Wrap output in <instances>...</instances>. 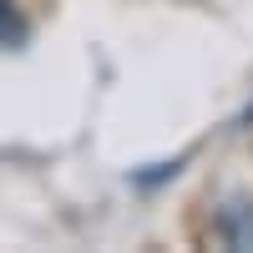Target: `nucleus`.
<instances>
[{"label":"nucleus","mask_w":253,"mask_h":253,"mask_svg":"<svg viewBox=\"0 0 253 253\" xmlns=\"http://www.w3.org/2000/svg\"><path fill=\"white\" fill-rule=\"evenodd\" d=\"M213 233L228 253H253V203H228L213 223Z\"/></svg>","instance_id":"nucleus-1"},{"label":"nucleus","mask_w":253,"mask_h":253,"mask_svg":"<svg viewBox=\"0 0 253 253\" xmlns=\"http://www.w3.org/2000/svg\"><path fill=\"white\" fill-rule=\"evenodd\" d=\"M10 41H20V20H15V10L0 0V46H10Z\"/></svg>","instance_id":"nucleus-2"}]
</instances>
